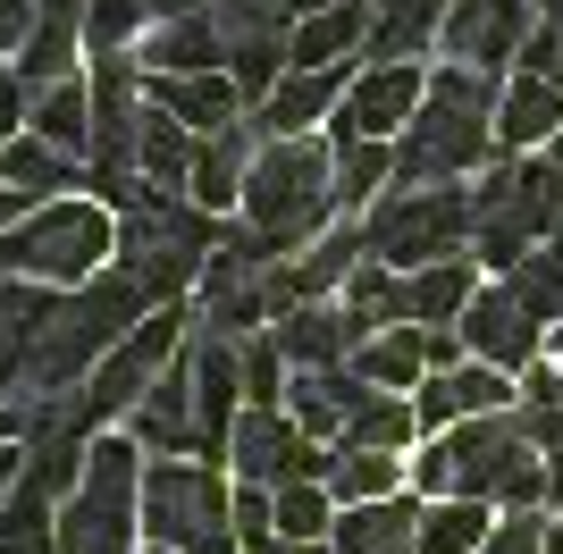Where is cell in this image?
<instances>
[{
  "instance_id": "obj_51",
  "label": "cell",
  "mask_w": 563,
  "mask_h": 554,
  "mask_svg": "<svg viewBox=\"0 0 563 554\" xmlns=\"http://www.w3.org/2000/svg\"><path fill=\"white\" fill-rule=\"evenodd\" d=\"M329 9H345V0H286V18H329Z\"/></svg>"
},
{
  "instance_id": "obj_53",
  "label": "cell",
  "mask_w": 563,
  "mask_h": 554,
  "mask_svg": "<svg viewBox=\"0 0 563 554\" xmlns=\"http://www.w3.org/2000/svg\"><path fill=\"white\" fill-rule=\"evenodd\" d=\"M547 496H555V505H563V462H547Z\"/></svg>"
},
{
  "instance_id": "obj_28",
  "label": "cell",
  "mask_w": 563,
  "mask_h": 554,
  "mask_svg": "<svg viewBox=\"0 0 563 554\" xmlns=\"http://www.w3.org/2000/svg\"><path fill=\"white\" fill-rule=\"evenodd\" d=\"M547 135H563V92L521 68L514 85H505V101H496V143L521 152V143H547Z\"/></svg>"
},
{
  "instance_id": "obj_1",
  "label": "cell",
  "mask_w": 563,
  "mask_h": 554,
  "mask_svg": "<svg viewBox=\"0 0 563 554\" xmlns=\"http://www.w3.org/2000/svg\"><path fill=\"white\" fill-rule=\"evenodd\" d=\"M496 152V85L479 68H438L429 76L421 118L396 135V177L404 193L421 185H454L463 168H479Z\"/></svg>"
},
{
  "instance_id": "obj_41",
  "label": "cell",
  "mask_w": 563,
  "mask_h": 554,
  "mask_svg": "<svg viewBox=\"0 0 563 554\" xmlns=\"http://www.w3.org/2000/svg\"><path fill=\"white\" fill-rule=\"evenodd\" d=\"M143 18H152V0H93V9H85V43H93V51H118Z\"/></svg>"
},
{
  "instance_id": "obj_42",
  "label": "cell",
  "mask_w": 563,
  "mask_h": 554,
  "mask_svg": "<svg viewBox=\"0 0 563 554\" xmlns=\"http://www.w3.org/2000/svg\"><path fill=\"white\" fill-rule=\"evenodd\" d=\"M521 68L563 92V0H547V18H539V34H530V51H521Z\"/></svg>"
},
{
  "instance_id": "obj_11",
  "label": "cell",
  "mask_w": 563,
  "mask_h": 554,
  "mask_svg": "<svg viewBox=\"0 0 563 554\" xmlns=\"http://www.w3.org/2000/svg\"><path fill=\"white\" fill-rule=\"evenodd\" d=\"M278 269H286V261H269V244H261V235H228V244L211 253V269H202V336L244 345V328H261L269 311L286 320Z\"/></svg>"
},
{
  "instance_id": "obj_8",
  "label": "cell",
  "mask_w": 563,
  "mask_h": 554,
  "mask_svg": "<svg viewBox=\"0 0 563 554\" xmlns=\"http://www.w3.org/2000/svg\"><path fill=\"white\" fill-rule=\"evenodd\" d=\"M471 235V193H454V185H421V193H387V202H371V219H362V253L378 261V269H429V261H454V244Z\"/></svg>"
},
{
  "instance_id": "obj_54",
  "label": "cell",
  "mask_w": 563,
  "mask_h": 554,
  "mask_svg": "<svg viewBox=\"0 0 563 554\" xmlns=\"http://www.w3.org/2000/svg\"><path fill=\"white\" fill-rule=\"evenodd\" d=\"M278 554H336V546H329V538H320V546H278Z\"/></svg>"
},
{
  "instance_id": "obj_45",
  "label": "cell",
  "mask_w": 563,
  "mask_h": 554,
  "mask_svg": "<svg viewBox=\"0 0 563 554\" xmlns=\"http://www.w3.org/2000/svg\"><path fill=\"white\" fill-rule=\"evenodd\" d=\"M521 437L547 445V454L563 462V403H530V412H521Z\"/></svg>"
},
{
  "instance_id": "obj_40",
  "label": "cell",
  "mask_w": 563,
  "mask_h": 554,
  "mask_svg": "<svg viewBox=\"0 0 563 554\" xmlns=\"http://www.w3.org/2000/svg\"><path fill=\"white\" fill-rule=\"evenodd\" d=\"M278 378H286L278 336H269V345H244V412H278Z\"/></svg>"
},
{
  "instance_id": "obj_50",
  "label": "cell",
  "mask_w": 563,
  "mask_h": 554,
  "mask_svg": "<svg viewBox=\"0 0 563 554\" xmlns=\"http://www.w3.org/2000/svg\"><path fill=\"white\" fill-rule=\"evenodd\" d=\"M202 9H211V0H152V18H161V25H177V18H202Z\"/></svg>"
},
{
  "instance_id": "obj_15",
  "label": "cell",
  "mask_w": 563,
  "mask_h": 554,
  "mask_svg": "<svg viewBox=\"0 0 563 554\" xmlns=\"http://www.w3.org/2000/svg\"><path fill=\"white\" fill-rule=\"evenodd\" d=\"M421 101H429V76L421 68H371V76H353L345 110H336V143H387V135H404V126L421 118Z\"/></svg>"
},
{
  "instance_id": "obj_56",
  "label": "cell",
  "mask_w": 563,
  "mask_h": 554,
  "mask_svg": "<svg viewBox=\"0 0 563 554\" xmlns=\"http://www.w3.org/2000/svg\"><path fill=\"white\" fill-rule=\"evenodd\" d=\"M555 160H563V135H555Z\"/></svg>"
},
{
  "instance_id": "obj_30",
  "label": "cell",
  "mask_w": 563,
  "mask_h": 554,
  "mask_svg": "<svg viewBox=\"0 0 563 554\" xmlns=\"http://www.w3.org/2000/svg\"><path fill=\"white\" fill-rule=\"evenodd\" d=\"M76 177H85V168H76L68 152H51L43 135H18L0 152V185H9L18 202H34V193H76Z\"/></svg>"
},
{
  "instance_id": "obj_18",
  "label": "cell",
  "mask_w": 563,
  "mask_h": 554,
  "mask_svg": "<svg viewBox=\"0 0 563 554\" xmlns=\"http://www.w3.org/2000/svg\"><path fill=\"white\" fill-rule=\"evenodd\" d=\"M412 412H421V429H438V437H446V429H463V420H496V412H505V369H488V362L438 369Z\"/></svg>"
},
{
  "instance_id": "obj_25",
  "label": "cell",
  "mask_w": 563,
  "mask_h": 554,
  "mask_svg": "<svg viewBox=\"0 0 563 554\" xmlns=\"http://www.w3.org/2000/svg\"><path fill=\"white\" fill-rule=\"evenodd\" d=\"M253 126H228V135H202V152H194V210H228L244 202V177H253Z\"/></svg>"
},
{
  "instance_id": "obj_2",
  "label": "cell",
  "mask_w": 563,
  "mask_h": 554,
  "mask_svg": "<svg viewBox=\"0 0 563 554\" xmlns=\"http://www.w3.org/2000/svg\"><path fill=\"white\" fill-rule=\"evenodd\" d=\"M135 328H143V286L135 277L110 269V277H93V286H76L43 320V336L25 345V395H76V378L101 369Z\"/></svg>"
},
{
  "instance_id": "obj_36",
  "label": "cell",
  "mask_w": 563,
  "mask_h": 554,
  "mask_svg": "<svg viewBox=\"0 0 563 554\" xmlns=\"http://www.w3.org/2000/svg\"><path fill=\"white\" fill-rule=\"evenodd\" d=\"M505 295H514L539 328H555L563 320V244H539L521 269H505Z\"/></svg>"
},
{
  "instance_id": "obj_58",
  "label": "cell",
  "mask_w": 563,
  "mask_h": 554,
  "mask_svg": "<svg viewBox=\"0 0 563 554\" xmlns=\"http://www.w3.org/2000/svg\"><path fill=\"white\" fill-rule=\"evenodd\" d=\"M555 345H563V328H555Z\"/></svg>"
},
{
  "instance_id": "obj_48",
  "label": "cell",
  "mask_w": 563,
  "mask_h": 554,
  "mask_svg": "<svg viewBox=\"0 0 563 554\" xmlns=\"http://www.w3.org/2000/svg\"><path fill=\"white\" fill-rule=\"evenodd\" d=\"M18 110H25V85H18L9 68H0V152L18 143Z\"/></svg>"
},
{
  "instance_id": "obj_27",
  "label": "cell",
  "mask_w": 563,
  "mask_h": 554,
  "mask_svg": "<svg viewBox=\"0 0 563 554\" xmlns=\"http://www.w3.org/2000/svg\"><path fill=\"white\" fill-rule=\"evenodd\" d=\"M471 261L454 253V261H429V269H412L404 277V328H446V320H463L471 311Z\"/></svg>"
},
{
  "instance_id": "obj_23",
  "label": "cell",
  "mask_w": 563,
  "mask_h": 554,
  "mask_svg": "<svg viewBox=\"0 0 563 554\" xmlns=\"http://www.w3.org/2000/svg\"><path fill=\"white\" fill-rule=\"evenodd\" d=\"M135 437H143V445H161L168 462L202 454V420H194V378H186V362H177L161 387L135 403Z\"/></svg>"
},
{
  "instance_id": "obj_6",
  "label": "cell",
  "mask_w": 563,
  "mask_h": 554,
  "mask_svg": "<svg viewBox=\"0 0 563 554\" xmlns=\"http://www.w3.org/2000/svg\"><path fill=\"white\" fill-rule=\"evenodd\" d=\"M101 253H118V219L93 202H43L0 235V269L25 286H93Z\"/></svg>"
},
{
  "instance_id": "obj_16",
  "label": "cell",
  "mask_w": 563,
  "mask_h": 554,
  "mask_svg": "<svg viewBox=\"0 0 563 554\" xmlns=\"http://www.w3.org/2000/svg\"><path fill=\"white\" fill-rule=\"evenodd\" d=\"M362 345H371V328L353 320L345 302H303V311H286V320H278V353L295 369H345Z\"/></svg>"
},
{
  "instance_id": "obj_39",
  "label": "cell",
  "mask_w": 563,
  "mask_h": 554,
  "mask_svg": "<svg viewBox=\"0 0 563 554\" xmlns=\"http://www.w3.org/2000/svg\"><path fill=\"white\" fill-rule=\"evenodd\" d=\"M387 177H396L387 143H336V202H371Z\"/></svg>"
},
{
  "instance_id": "obj_46",
  "label": "cell",
  "mask_w": 563,
  "mask_h": 554,
  "mask_svg": "<svg viewBox=\"0 0 563 554\" xmlns=\"http://www.w3.org/2000/svg\"><path fill=\"white\" fill-rule=\"evenodd\" d=\"M25 43H34V0H0V59L9 51L25 59Z\"/></svg>"
},
{
  "instance_id": "obj_17",
  "label": "cell",
  "mask_w": 563,
  "mask_h": 554,
  "mask_svg": "<svg viewBox=\"0 0 563 554\" xmlns=\"http://www.w3.org/2000/svg\"><path fill=\"white\" fill-rule=\"evenodd\" d=\"M454 336H463L488 369H530V353H539V320H530L505 286L471 295V311H463V328H454Z\"/></svg>"
},
{
  "instance_id": "obj_5",
  "label": "cell",
  "mask_w": 563,
  "mask_h": 554,
  "mask_svg": "<svg viewBox=\"0 0 563 554\" xmlns=\"http://www.w3.org/2000/svg\"><path fill=\"white\" fill-rule=\"evenodd\" d=\"M219 235L194 202H168V193H143L135 210H118V277H135L143 302L186 295L194 277L211 269Z\"/></svg>"
},
{
  "instance_id": "obj_52",
  "label": "cell",
  "mask_w": 563,
  "mask_h": 554,
  "mask_svg": "<svg viewBox=\"0 0 563 554\" xmlns=\"http://www.w3.org/2000/svg\"><path fill=\"white\" fill-rule=\"evenodd\" d=\"M18 219H25V202H18V193H9V185H0V235L18 228Z\"/></svg>"
},
{
  "instance_id": "obj_21",
  "label": "cell",
  "mask_w": 563,
  "mask_h": 554,
  "mask_svg": "<svg viewBox=\"0 0 563 554\" xmlns=\"http://www.w3.org/2000/svg\"><path fill=\"white\" fill-rule=\"evenodd\" d=\"M421 512H429V505H412V496L353 505V512H336L329 546H336V554H421Z\"/></svg>"
},
{
  "instance_id": "obj_12",
  "label": "cell",
  "mask_w": 563,
  "mask_h": 554,
  "mask_svg": "<svg viewBox=\"0 0 563 554\" xmlns=\"http://www.w3.org/2000/svg\"><path fill=\"white\" fill-rule=\"evenodd\" d=\"M539 160H505L488 168V185L471 193V244H479V261H496V269H521V261L539 253Z\"/></svg>"
},
{
  "instance_id": "obj_10",
  "label": "cell",
  "mask_w": 563,
  "mask_h": 554,
  "mask_svg": "<svg viewBox=\"0 0 563 554\" xmlns=\"http://www.w3.org/2000/svg\"><path fill=\"white\" fill-rule=\"evenodd\" d=\"M143 530V479H135V445H101L85 462V487L59 505V554H126Z\"/></svg>"
},
{
  "instance_id": "obj_37",
  "label": "cell",
  "mask_w": 563,
  "mask_h": 554,
  "mask_svg": "<svg viewBox=\"0 0 563 554\" xmlns=\"http://www.w3.org/2000/svg\"><path fill=\"white\" fill-rule=\"evenodd\" d=\"M0 554H59V521H51V496L18 479L9 512H0Z\"/></svg>"
},
{
  "instance_id": "obj_26",
  "label": "cell",
  "mask_w": 563,
  "mask_h": 554,
  "mask_svg": "<svg viewBox=\"0 0 563 554\" xmlns=\"http://www.w3.org/2000/svg\"><path fill=\"white\" fill-rule=\"evenodd\" d=\"M446 9H454V0H371V51H378V68H412V51L438 43Z\"/></svg>"
},
{
  "instance_id": "obj_19",
  "label": "cell",
  "mask_w": 563,
  "mask_h": 554,
  "mask_svg": "<svg viewBox=\"0 0 563 554\" xmlns=\"http://www.w3.org/2000/svg\"><path fill=\"white\" fill-rule=\"evenodd\" d=\"M143 101L168 110L186 135H228L244 92H235V76H143Z\"/></svg>"
},
{
  "instance_id": "obj_49",
  "label": "cell",
  "mask_w": 563,
  "mask_h": 554,
  "mask_svg": "<svg viewBox=\"0 0 563 554\" xmlns=\"http://www.w3.org/2000/svg\"><path fill=\"white\" fill-rule=\"evenodd\" d=\"M18 479H25V454H9V445H0V512H9V496H18Z\"/></svg>"
},
{
  "instance_id": "obj_55",
  "label": "cell",
  "mask_w": 563,
  "mask_h": 554,
  "mask_svg": "<svg viewBox=\"0 0 563 554\" xmlns=\"http://www.w3.org/2000/svg\"><path fill=\"white\" fill-rule=\"evenodd\" d=\"M547 554H563V530H547Z\"/></svg>"
},
{
  "instance_id": "obj_3",
  "label": "cell",
  "mask_w": 563,
  "mask_h": 554,
  "mask_svg": "<svg viewBox=\"0 0 563 554\" xmlns=\"http://www.w3.org/2000/svg\"><path fill=\"white\" fill-rule=\"evenodd\" d=\"M421 487L429 496H463V505L530 512L547 496V462H539V445L521 437V412H496V420H463V429H446L429 445Z\"/></svg>"
},
{
  "instance_id": "obj_13",
  "label": "cell",
  "mask_w": 563,
  "mask_h": 554,
  "mask_svg": "<svg viewBox=\"0 0 563 554\" xmlns=\"http://www.w3.org/2000/svg\"><path fill=\"white\" fill-rule=\"evenodd\" d=\"M228 462L244 487H303V479H329V454L295 429L286 412H244L228 437Z\"/></svg>"
},
{
  "instance_id": "obj_33",
  "label": "cell",
  "mask_w": 563,
  "mask_h": 554,
  "mask_svg": "<svg viewBox=\"0 0 563 554\" xmlns=\"http://www.w3.org/2000/svg\"><path fill=\"white\" fill-rule=\"evenodd\" d=\"M219 25H211V9L202 18H177V25H161V43H152V76H219Z\"/></svg>"
},
{
  "instance_id": "obj_59",
  "label": "cell",
  "mask_w": 563,
  "mask_h": 554,
  "mask_svg": "<svg viewBox=\"0 0 563 554\" xmlns=\"http://www.w3.org/2000/svg\"><path fill=\"white\" fill-rule=\"evenodd\" d=\"M152 554H161V546H152Z\"/></svg>"
},
{
  "instance_id": "obj_4",
  "label": "cell",
  "mask_w": 563,
  "mask_h": 554,
  "mask_svg": "<svg viewBox=\"0 0 563 554\" xmlns=\"http://www.w3.org/2000/svg\"><path fill=\"white\" fill-rule=\"evenodd\" d=\"M336 210V152L320 143H261L253 177H244V235H261L269 253H295L329 228Z\"/></svg>"
},
{
  "instance_id": "obj_43",
  "label": "cell",
  "mask_w": 563,
  "mask_h": 554,
  "mask_svg": "<svg viewBox=\"0 0 563 554\" xmlns=\"http://www.w3.org/2000/svg\"><path fill=\"white\" fill-rule=\"evenodd\" d=\"M479 554H547V521H530V512H514V521H496V538Z\"/></svg>"
},
{
  "instance_id": "obj_32",
  "label": "cell",
  "mask_w": 563,
  "mask_h": 554,
  "mask_svg": "<svg viewBox=\"0 0 563 554\" xmlns=\"http://www.w3.org/2000/svg\"><path fill=\"white\" fill-rule=\"evenodd\" d=\"M412 429H421V412H412L404 395H371V403L345 420L336 454H404V445H412Z\"/></svg>"
},
{
  "instance_id": "obj_24",
  "label": "cell",
  "mask_w": 563,
  "mask_h": 554,
  "mask_svg": "<svg viewBox=\"0 0 563 554\" xmlns=\"http://www.w3.org/2000/svg\"><path fill=\"white\" fill-rule=\"evenodd\" d=\"M353 378L371 395H404V387H429V328H378L371 345L353 353Z\"/></svg>"
},
{
  "instance_id": "obj_29",
  "label": "cell",
  "mask_w": 563,
  "mask_h": 554,
  "mask_svg": "<svg viewBox=\"0 0 563 554\" xmlns=\"http://www.w3.org/2000/svg\"><path fill=\"white\" fill-rule=\"evenodd\" d=\"M371 34V0H345V9H329V18H303L295 25V43H286V59L295 68H345V51Z\"/></svg>"
},
{
  "instance_id": "obj_57",
  "label": "cell",
  "mask_w": 563,
  "mask_h": 554,
  "mask_svg": "<svg viewBox=\"0 0 563 554\" xmlns=\"http://www.w3.org/2000/svg\"><path fill=\"white\" fill-rule=\"evenodd\" d=\"M0 286H9V269H0Z\"/></svg>"
},
{
  "instance_id": "obj_35",
  "label": "cell",
  "mask_w": 563,
  "mask_h": 554,
  "mask_svg": "<svg viewBox=\"0 0 563 554\" xmlns=\"http://www.w3.org/2000/svg\"><path fill=\"white\" fill-rule=\"evenodd\" d=\"M396 479H404L396 454H329V479H320V487L353 512V505H387V496H396Z\"/></svg>"
},
{
  "instance_id": "obj_20",
  "label": "cell",
  "mask_w": 563,
  "mask_h": 554,
  "mask_svg": "<svg viewBox=\"0 0 563 554\" xmlns=\"http://www.w3.org/2000/svg\"><path fill=\"white\" fill-rule=\"evenodd\" d=\"M345 92H353L345 68H286V85L261 101V126H269L278 143H295L303 126H320L329 110H345Z\"/></svg>"
},
{
  "instance_id": "obj_34",
  "label": "cell",
  "mask_w": 563,
  "mask_h": 554,
  "mask_svg": "<svg viewBox=\"0 0 563 554\" xmlns=\"http://www.w3.org/2000/svg\"><path fill=\"white\" fill-rule=\"evenodd\" d=\"M496 538L488 505H463V496H438V505L421 512V554H479Z\"/></svg>"
},
{
  "instance_id": "obj_7",
  "label": "cell",
  "mask_w": 563,
  "mask_h": 554,
  "mask_svg": "<svg viewBox=\"0 0 563 554\" xmlns=\"http://www.w3.org/2000/svg\"><path fill=\"white\" fill-rule=\"evenodd\" d=\"M143 530L161 554H235V505L219 462H152L143 470Z\"/></svg>"
},
{
  "instance_id": "obj_44",
  "label": "cell",
  "mask_w": 563,
  "mask_h": 554,
  "mask_svg": "<svg viewBox=\"0 0 563 554\" xmlns=\"http://www.w3.org/2000/svg\"><path fill=\"white\" fill-rule=\"evenodd\" d=\"M539 228L563 244V160H539Z\"/></svg>"
},
{
  "instance_id": "obj_31",
  "label": "cell",
  "mask_w": 563,
  "mask_h": 554,
  "mask_svg": "<svg viewBox=\"0 0 563 554\" xmlns=\"http://www.w3.org/2000/svg\"><path fill=\"white\" fill-rule=\"evenodd\" d=\"M34 135H43L51 152H68V160H93V92L85 85L34 92Z\"/></svg>"
},
{
  "instance_id": "obj_38",
  "label": "cell",
  "mask_w": 563,
  "mask_h": 554,
  "mask_svg": "<svg viewBox=\"0 0 563 554\" xmlns=\"http://www.w3.org/2000/svg\"><path fill=\"white\" fill-rule=\"evenodd\" d=\"M329 505H336V496H329L320 479L278 487V546H320V538L336 530V521H329Z\"/></svg>"
},
{
  "instance_id": "obj_47",
  "label": "cell",
  "mask_w": 563,
  "mask_h": 554,
  "mask_svg": "<svg viewBox=\"0 0 563 554\" xmlns=\"http://www.w3.org/2000/svg\"><path fill=\"white\" fill-rule=\"evenodd\" d=\"M18 387H25V336L0 328V395H18Z\"/></svg>"
},
{
  "instance_id": "obj_14",
  "label": "cell",
  "mask_w": 563,
  "mask_h": 554,
  "mask_svg": "<svg viewBox=\"0 0 563 554\" xmlns=\"http://www.w3.org/2000/svg\"><path fill=\"white\" fill-rule=\"evenodd\" d=\"M438 43H446V59L496 76L514 51H530V0H454L446 25H438Z\"/></svg>"
},
{
  "instance_id": "obj_9",
  "label": "cell",
  "mask_w": 563,
  "mask_h": 554,
  "mask_svg": "<svg viewBox=\"0 0 563 554\" xmlns=\"http://www.w3.org/2000/svg\"><path fill=\"white\" fill-rule=\"evenodd\" d=\"M177 328H186L177 311H152V320H143L135 336H126V345H118L110 362L68 395V403H59V437H85V429H101L110 412H135L143 395L177 369Z\"/></svg>"
},
{
  "instance_id": "obj_22",
  "label": "cell",
  "mask_w": 563,
  "mask_h": 554,
  "mask_svg": "<svg viewBox=\"0 0 563 554\" xmlns=\"http://www.w3.org/2000/svg\"><path fill=\"white\" fill-rule=\"evenodd\" d=\"M286 403H295V429H303V437L320 445V437H345V420L362 412V403H371V387H362L353 369H295Z\"/></svg>"
}]
</instances>
